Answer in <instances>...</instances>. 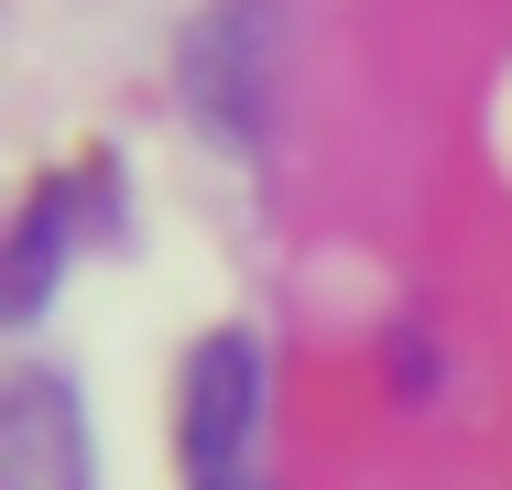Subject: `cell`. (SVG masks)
<instances>
[{"instance_id":"1","label":"cell","mask_w":512,"mask_h":490,"mask_svg":"<svg viewBox=\"0 0 512 490\" xmlns=\"http://www.w3.org/2000/svg\"><path fill=\"white\" fill-rule=\"evenodd\" d=\"M175 98H186V120H197L207 142L251 153L262 120H273V0H218V11H197L186 44H175Z\"/></svg>"},{"instance_id":"3","label":"cell","mask_w":512,"mask_h":490,"mask_svg":"<svg viewBox=\"0 0 512 490\" xmlns=\"http://www.w3.org/2000/svg\"><path fill=\"white\" fill-rule=\"evenodd\" d=\"M0 490H88V414L55 371L0 382Z\"/></svg>"},{"instance_id":"4","label":"cell","mask_w":512,"mask_h":490,"mask_svg":"<svg viewBox=\"0 0 512 490\" xmlns=\"http://www.w3.org/2000/svg\"><path fill=\"white\" fill-rule=\"evenodd\" d=\"M55 251H66V186H44L33 207H22V240H11V273H0V305H11V316H33V305H44Z\"/></svg>"},{"instance_id":"2","label":"cell","mask_w":512,"mask_h":490,"mask_svg":"<svg viewBox=\"0 0 512 490\" xmlns=\"http://www.w3.org/2000/svg\"><path fill=\"white\" fill-rule=\"evenodd\" d=\"M251 425H262V349L240 327L197 338L186 360V392H175V458H186V490H240L251 469Z\"/></svg>"}]
</instances>
